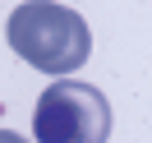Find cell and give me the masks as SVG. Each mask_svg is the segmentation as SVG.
Returning <instances> with one entry per match:
<instances>
[{
    "label": "cell",
    "instance_id": "obj_1",
    "mask_svg": "<svg viewBox=\"0 0 152 143\" xmlns=\"http://www.w3.org/2000/svg\"><path fill=\"white\" fill-rule=\"evenodd\" d=\"M5 37H10L14 56H23L32 69L56 74V78L78 74L83 60L92 56L88 19L60 0H23L5 23Z\"/></svg>",
    "mask_w": 152,
    "mask_h": 143
},
{
    "label": "cell",
    "instance_id": "obj_2",
    "mask_svg": "<svg viewBox=\"0 0 152 143\" xmlns=\"http://www.w3.org/2000/svg\"><path fill=\"white\" fill-rule=\"evenodd\" d=\"M37 143H106L111 139V102L83 78H56L32 106Z\"/></svg>",
    "mask_w": 152,
    "mask_h": 143
},
{
    "label": "cell",
    "instance_id": "obj_3",
    "mask_svg": "<svg viewBox=\"0 0 152 143\" xmlns=\"http://www.w3.org/2000/svg\"><path fill=\"white\" fill-rule=\"evenodd\" d=\"M0 143H28L23 134H14V129H0Z\"/></svg>",
    "mask_w": 152,
    "mask_h": 143
}]
</instances>
